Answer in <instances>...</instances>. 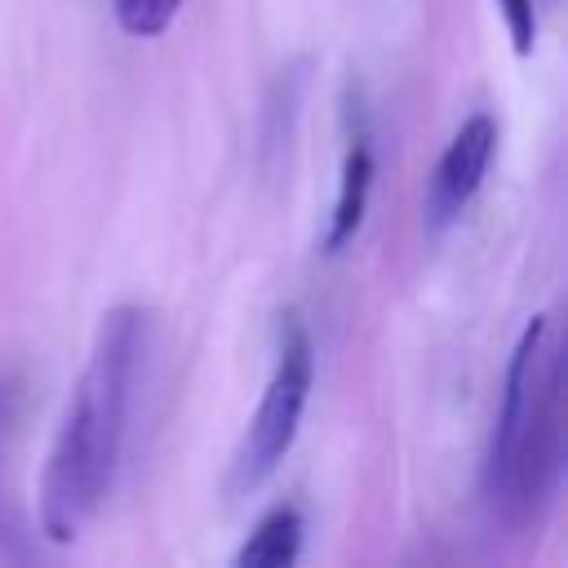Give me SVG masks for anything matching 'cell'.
I'll return each mask as SVG.
<instances>
[{"label":"cell","instance_id":"1","mask_svg":"<svg viewBox=\"0 0 568 568\" xmlns=\"http://www.w3.org/2000/svg\"><path fill=\"white\" fill-rule=\"evenodd\" d=\"M146 337L151 315L142 306H111L93 333V351L80 368V382L71 386L40 475V528L58 546L75 541L111 497Z\"/></svg>","mask_w":568,"mask_h":568},{"label":"cell","instance_id":"2","mask_svg":"<svg viewBox=\"0 0 568 568\" xmlns=\"http://www.w3.org/2000/svg\"><path fill=\"white\" fill-rule=\"evenodd\" d=\"M564 479V355L550 315H532L510 351L501 404L479 466V501L493 528H537Z\"/></svg>","mask_w":568,"mask_h":568},{"label":"cell","instance_id":"3","mask_svg":"<svg viewBox=\"0 0 568 568\" xmlns=\"http://www.w3.org/2000/svg\"><path fill=\"white\" fill-rule=\"evenodd\" d=\"M311 382H315V346H311L302 315L288 311V315H280V328H275L271 377H266L262 399H257V408L240 435L235 457H231V479H226L231 497H244L275 475V466L284 462V453L297 439Z\"/></svg>","mask_w":568,"mask_h":568},{"label":"cell","instance_id":"4","mask_svg":"<svg viewBox=\"0 0 568 568\" xmlns=\"http://www.w3.org/2000/svg\"><path fill=\"white\" fill-rule=\"evenodd\" d=\"M497 138L501 133H497V120L488 111L466 115L462 129L448 138L444 155L430 169L426 195H422V226H426V235H444L470 209V200L479 195V186L488 178V164L497 155Z\"/></svg>","mask_w":568,"mask_h":568},{"label":"cell","instance_id":"5","mask_svg":"<svg viewBox=\"0 0 568 568\" xmlns=\"http://www.w3.org/2000/svg\"><path fill=\"white\" fill-rule=\"evenodd\" d=\"M368 191H373V138L359 124L346 138L337 200H333V213H328V226H324V253H342L355 240V231L364 226V213H368Z\"/></svg>","mask_w":568,"mask_h":568},{"label":"cell","instance_id":"6","mask_svg":"<svg viewBox=\"0 0 568 568\" xmlns=\"http://www.w3.org/2000/svg\"><path fill=\"white\" fill-rule=\"evenodd\" d=\"M302 555V510L288 501H275L253 532L244 537V546L235 550L240 568H288Z\"/></svg>","mask_w":568,"mask_h":568},{"label":"cell","instance_id":"7","mask_svg":"<svg viewBox=\"0 0 568 568\" xmlns=\"http://www.w3.org/2000/svg\"><path fill=\"white\" fill-rule=\"evenodd\" d=\"M182 0H111V13L115 22L129 31V36H160L173 18H178Z\"/></svg>","mask_w":568,"mask_h":568},{"label":"cell","instance_id":"8","mask_svg":"<svg viewBox=\"0 0 568 568\" xmlns=\"http://www.w3.org/2000/svg\"><path fill=\"white\" fill-rule=\"evenodd\" d=\"M497 9H501V22L510 31L515 53H532V44H537V0H497Z\"/></svg>","mask_w":568,"mask_h":568},{"label":"cell","instance_id":"9","mask_svg":"<svg viewBox=\"0 0 568 568\" xmlns=\"http://www.w3.org/2000/svg\"><path fill=\"white\" fill-rule=\"evenodd\" d=\"M0 559H27V546H22V532L18 524L9 519V506H4V493H0Z\"/></svg>","mask_w":568,"mask_h":568}]
</instances>
